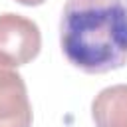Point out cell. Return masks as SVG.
Wrapping results in <instances>:
<instances>
[{
  "mask_svg": "<svg viewBox=\"0 0 127 127\" xmlns=\"http://www.w3.org/2000/svg\"><path fill=\"white\" fill-rule=\"evenodd\" d=\"M65 60L85 73L127 64V0H67L60 20Z\"/></svg>",
  "mask_w": 127,
  "mask_h": 127,
  "instance_id": "cell-1",
  "label": "cell"
},
{
  "mask_svg": "<svg viewBox=\"0 0 127 127\" xmlns=\"http://www.w3.org/2000/svg\"><path fill=\"white\" fill-rule=\"evenodd\" d=\"M42 48V34L34 20L20 14H0V60L12 67L32 62Z\"/></svg>",
  "mask_w": 127,
  "mask_h": 127,
  "instance_id": "cell-2",
  "label": "cell"
},
{
  "mask_svg": "<svg viewBox=\"0 0 127 127\" xmlns=\"http://www.w3.org/2000/svg\"><path fill=\"white\" fill-rule=\"evenodd\" d=\"M95 127H127V83L101 89L91 101Z\"/></svg>",
  "mask_w": 127,
  "mask_h": 127,
  "instance_id": "cell-4",
  "label": "cell"
},
{
  "mask_svg": "<svg viewBox=\"0 0 127 127\" xmlns=\"http://www.w3.org/2000/svg\"><path fill=\"white\" fill-rule=\"evenodd\" d=\"M0 127H32V105L24 77L0 60Z\"/></svg>",
  "mask_w": 127,
  "mask_h": 127,
  "instance_id": "cell-3",
  "label": "cell"
},
{
  "mask_svg": "<svg viewBox=\"0 0 127 127\" xmlns=\"http://www.w3.org/2000/svg\"><path fill=\"white\" fill-rule=\"evenodd\" d=\"M18 4H24V6H40V4H44L46 0H16Z\"/></svg>",
  "mask_w": 127,
  "mask_h": 127,
  "instance_id": "cell-5",
  "label": "cell"
}]
</instances>
